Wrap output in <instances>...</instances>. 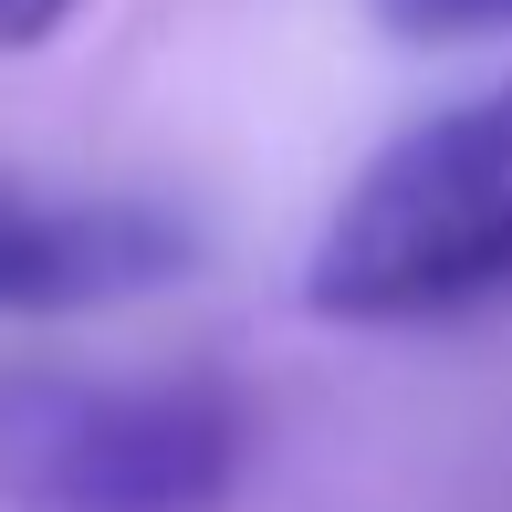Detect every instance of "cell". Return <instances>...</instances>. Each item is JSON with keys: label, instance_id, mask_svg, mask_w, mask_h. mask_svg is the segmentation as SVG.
<instances>
[{"label": "cell", "instance_id": "3957f363", "mask_svg": "<svg viewBox=\"0 0 512 512\" xmlns=\"http://www.w3.org/2000/svg\"><path fill=\"white\" fill-rule=\"evenodd\" d=\"M189 272V230L147 199H53L0 178V314H74Z\"/></svg>", "mask_w": 512, "mask_h": 512}, {"label": "cell", "instance_id": "5b68a950", "mask_svg": "<svg viewBox=\"0 0 512 512\" xmlns=\"http://www.w3.org/2000/svg\"><path fill=\"white\" fill-rule=\"evenodd\" d=\"M74 11H84V0H0V53H32V42H53Z\"/></svg>", "mask_w": 512, "mask_h": 512}, {"label": "cell", "instance_id": "6da1fadb", "mask_svg": "<svg viewBox=\"0 0 512 512\" xmlns=\"http://www.w3.org/2000/svg\"><path fill=\"white\" fill-rule=\"evenodd\" d=\"M304 304L324 324H439L512 304V74L387 136L324 209Z\"/></svg>", "mask_w": 512, "mask_h": 512}, {"label": "cell", "instance_id": "277c9868", "mask_svg": "<svg viewBox=\"0 0 512 512\" xmlns=\"http://www.w3.org/2000/svg\"><path fill=\"white\" fill-rule=\"evenodd\" d=\"M377 21L408 42H471V32H512V0H377Z\"/></svg>", "mask_w": 512, "mask_h": 512}, {"label": "cell", "instance_id": "7a4b0ae2", "mask_svg": "<svg viewBox=\"0 0 512 512\" xmlns=\"http://www.w3.org/2000/svg\"><path fill=\"white\" fill-rule=\"evenodd\" d=\"M241 460L220 377H0V512H220Z\"/></svg>", "mask_w": 512, "mask_h": 512}]
</instances>
